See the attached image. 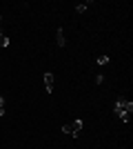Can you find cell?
I'll return each instance as SVG.
<instances>
[{
    "mask_svg": "<svg viewBox=\"0 0 133 149\" xmlns=\"http://www.w3.org/2000/svg\"><path fill=\"white\" fill-rule=\"evenodd\" d=\"M131 111H133V102H131V100L120 98L113 105V113H118L120 120H122V123H127V125H129V120H131Z\"/></svg>",
    "mask_w": 133,
    "mask_h": 149,
    "instance_id": "1",
    "label": "cell"
},
{
    "mask_svg": "<svg viewBox=\"0 0 133 149\" xmlns=\"http://www.w3.org/2000/svg\"><path fill=\"white\" fill-rule=\"evenodd\" d=\"M82 127H84V123L78 118V120H73V123L62 125V131L67 134V136H71V138H78V136H80V131H82Z\"/></svg>",
    "mask_w": 133,
    "mask_h": 149,
    "instance_id": "2",
    "label": "cell"
},
{
    "mask_svg": "<svg viewBox=\"0 0 133 149\" xmlns=\"http://www.w3.org/2000/svg\"><path fill=\"white\" fill-rule=\"evenodd\" d=\"M53 80H56V76L51 74V71H47L44 74V89H47V93L53 91Z\"/></svg>",
    "mask_w": 133,
    "mask_h": 149,
    "instance_id": "3",
    "label": "cell"
},
{
    "mask_svg": "<svg viewBox=\"0 0 133 149\" xmlns=\"http://www.w3.org/2000/svg\"><path fill=\"white\" fill-rule=\"evenodd\" d=\"M56 42H58V47H64V31H62V27H58V31H56Z\"/></svg>",
    "mask_w": 133,
    "mask_h": 149,
    "instance_id": "4",
    "label": "cell"
},
{
    "mask_svg": "<svg viewBox=\"0 0 133 149\" xmlns=\"http://www.w3.org/2000/svg\"><path fill=\"white\" fill-rule=\"evenodd\" d=\"M91 7V0H87V2H80V5H76V13H84Z\"/></svg>",
    "mask_w": 133,
    "mask_h": 149,
    "instance_id": "5",
    "label": "cell"
},
{
    "mask_svg": "<svg viewBox=\"0 0 133 149\" xmlns=\"http://www.w3.org/2000/svg\"><path fill=\"white\" fill-rule=\"evenodd\" d=\"M9 45H11V42H9V38H7L5 33H2V36H0V47H2V49H7Z\"/></svg>",
    "mask_w": 133,
    "mask_h": 149,
    "instance_id": "6",
    "label": "cell"
},
{
    "mask_svg": "<svg viewBox=\"0 0 133 149\" xmlns=\"http://www.w3.org/2000/svg\"><path fill=\"white\" fill-rule=\"evenodd\" d=\"M109 60H111V58H109V56H100V58H98V60H95V62H98L100 67H104V65H109Z\"/></svg>",
    "mask_w": 133,
    "mask_h": 149,
    "instance_id": "7",
    "label": "cell"
},
{
    "mask_svg": "<svg viewBox=\"0 0 133 149\" xmlns=\"http://www.w3.org/2000/svg\"><path fill=\"white\" fill-rule=\"evenodd\" d=\"M0 116H5V98L0 96Z\"/></svg>",
    "mask_w": 133,
    "mask_h": 149,
    "instance_id": "8",
    "label": "cell"
},
{
    "mask_svg": "<svg viewBox=\"0 0 133 149\" xmlns=\"http://www.w3.org/2000/svg\"><path fill=\"white\" fill-rule=\"evenodd\" d=\"M102 82H104V76H102V74L95 76V85H102Z\"/></svg>",
    "mask_w": 133,
    "mask_h": 149,
    "instance_id": "9",
    "label": "cell"
},
{
    "mask_svg": "<svg viewBox=\"0 0 133 149\" xmlns=\"http://www.w3.org/2000/svg\"><path fill=\"white\" fill-rule=\"evenodd\" d=\"M0 20H2V16H0Z\"/></svg>",
    "mask_w": 133,
    "mask_h": 149,
    "instance_id": "10",
    "label": "cell"
}]
</instances>
